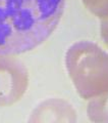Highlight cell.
Instances as JSON below:
<instances>
[{"instance_id":"cell-1","label":"cell","mask_w":108,"mask_h":123,"mask_svg":"<svg viewBox=\"0 0 108 123\" xmlns=\"http://www.w3.org/2000/svg\"><path fill=\"white\" fill-rule=\"evenodd\" d=\"M65 0H0V55L33 50L54 33Z\"/></svg>"},{"instance_id":"cell-2","label":"cell","mask_w":108,"mask_h":123,"mask_svg":"<svg viewBox=\"0 0 108 123\" xmlns=\"http://www.w3.org/2000/svg\"><path fill=\"white\" fill-rule=\"evenodd\" d=\"M65 68L78 94L91 99L108 91V52L92 41H76L65 52Z\"/></svg>"},{"instance_id":"cell-3","label":"cell","mask_w":108,"mask_h":123,"mask_svg":"<svg viewBox=\"0 0 108 123\" xmlns=\"http://www.w3.org/2000/svg\"><path fill=\"white\" fill-rule=\"evenodd\" d=\"M28 86L29 72L26 65L14 55H0V108L18 102Z\"/></svg>"},{"instance_id":"cell-4","label":"cell","mask_w":108,"mask_h":123,"mask_svg":"<svg viewBox=\"0 0 108 123\" xmlns=\"http://www.w3.org/2000/svg\"><path fill=\"white\" fill-rule=\"evenodd\" d=\"M76 112L70 103L59 98H49L39 103L31 112L30 123H76Z\"/></svg>"},{"instance_id":"cell-5","label":"cell","mask_w":108,"mask_h":123,"mask_svg":"<svg viewBox=\"0 0 108 123\" xmlns=\"http://www.w3.org/2000/svg\"><path fill=\"white\" fill-rule=\"evenodd\" d=\"M87 115L92 122L108 123V91L89 99Z\"/></svg>"},{"instance_id":"cell-6","label":"cell","mask_w":108,"mask_h":123,"mask_svg":"<svg viewBox=\"0 0 108 123\" xmlns=\"http://www.w3.org/2000/svg\"><path fill=\"white\" fill-rule=\"evenodd\" d=\"M86 8L99 18L108 17V0H83Z\"/></svg>"},{"instance_id":"cell-7","label":"cell","mask_w":108,"mask_h":123,"mask_svg":"<svg viewBox=\"0 0 108 123\" xmlns=\"http://www.w3.org/2000/svg\"><path fill=\"white\" fill-rule=\"evenodd\" d=\"M100 36L108 47V17L100 18Z\"/></svg>"}]
</instances>
